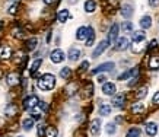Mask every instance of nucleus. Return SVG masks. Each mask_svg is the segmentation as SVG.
<instances>
[{
	"instance_id": "f257e3e1",
	"label": "nucleus",
	"mask_w": 159,
	"mask_h": 137,
	"mask_svg": "<svg viewBox=\"0 0 159 137\" xmlns=\"http://www.w3.org/2000/svg\"><path fill=\"white\" fill-rule=\"evenodd\" d=\"M55 86V77L51 73H45L38 80V88L43 91H51Z\"/></svg>"
},
{
	"instance_id": "f03ea898",
	"label": "nucleus",
	"mask_w": 159,
	"mask_h": 137,
	"mask_svg": "<svg viewBox=\"0 0 159 137\" xmlns=\"http://www.w3.org/2000/svg\"><path fill=\"white\" fill-rule=\"evenodd\" d=\"M50 60L53 61L54 64H59V63H61V61L64 60V53H63L60 48L54 50V51H51V54H50Z\"/></svg>"
},
{
	"instance_id": "7ed1b4c3",
	"label": "nucleus",
	"mask_w": 159,
	"mask_h": 137,
	"mask_svg": "<svg viewBox=\"0 0 159 137\" xmlns=\"http://www.w3.org/2000/svg\"><path fill=\"white\" fill-rule=\"evenodd\" d=\"M115 64L112 63V61H107V63H102V64H99L96 69H93L92 73L93 75H96V73H101V71H111L114 70Z\"/></svg>"
},
{
	"instance_id": "20e7f679",
	"label": "nucleus",
	"mask_w": 159,
	"mask_h": 137,
	"mask_svg": "<svg viewBox=\"0 0 159 137\" xmlns=\"http://www.w3.org/2000/svg\"><path fill=\"white\" fill-rule=\"evenodd\" d=\"M108 44H110V42H108L107 39H104V41H101V42H99V44L96 45V48L93 50V53H92V57H93V58H96V57H99V55L102 54V53H104L105 50H107Z\"/></svg>"
},
{
	"instance_id": "39448f33",
	"label": "nucleus",
	"mask_w": 159,
	"mask_h": 137,
	"mask_svg": "<svg viewBox=\"0 0 159 137\" xmlns=\"http://www.w3.org/2000/svg\"><path fill=\"white\" fill-rule=\"evenodd\" d=\"M38 98L35 96V95H31V96H28L25 101H23V108L25 110H32L34 107H37L38 105Z\"/></svg>"
},
{
	"instance_id": "423d86ee",
	"label": "nucleus",
	"mask_w": 159,
	"mask_h": 137,
	"mask_svg": "<svg viewBox=\"0 0 159 137\" xmlns=\"http://www.w3.org/2000/svg\"><path fill=\"white\" fill-rule=\"evenodd\" d=\"M128 45H130V41L127 37H123V38L117 39V44H115V50H118V51H124V50L128 48Z\"/></svg>"
},
{
	"instance_id": "0eeeda50",
	"label": "nucleus",
	"mask_w": 159,
	"mask_h": 137,
	"mask_svg": "<svg viewBox=\"0 0 159 137\" xmlns=\"http://www.w3.org/2000/svg\"><path fill=\"white\" fill-rule=\"evenodd\" d=\"M118 31H120V26L117 25V23H114L112 26H111V29H110V34H108V42H114L115 39L118 38Z\"/></svg>"
},
{
	"instance_id": "6e6552de",
	"label": "nucleus",
	"mask_w": 159,
	"mask_h": 137,
	"mask_svg": "<svg viewBox=\"0 0 159 137\" xmlns=\"http://www.w3.org/2000/svg\"><path fill=\"white\" fill-rule=\"evenodd\" d=\"M102 92H104V95L114 96V95H115V85H114V83H111V82L104 83V86H102Z\"/></svg>"
},
{
	"instance_id": "1a4fd4ad",
	"label": "nucleus",
	"mask_w": 159,
	"mask_h": 137,
	"mask_svg": "<svg viewBox=\"0 0 159 137\" xmlns=\"http://www.w3.org/2000/svg\"><path fill=\"white\" fill-rule=\"evenodd\" d=\"M145 131H146V134L150 137L156 136V133H158V126L155 124V123H148L146 126H145Z\"/></svg>"
},
{
	"instance_id": "9d476101",
	"label": "nucleus",
	"mask_w": 159,
	"mask_h": 137,
	"mask_svg": "<svg viewBox=\"0 0 159 137\" xmlns=\"http://www.w3.org/2000/svg\"><path fill=\"white\" fill-rule=\"evenodd\" d=\"M121 15H123V18H126V19L132 18L133 16V6L132 5H123V7H121Z\"/></svg>"
},
{
	"instance_id": "9b49d317",
	"label": "nucleus",
	"mask_w": 159,
	"mask_h": 137,
	"mask_svg": "<svg viewBox=\"0 0 159 137\" xmlns=\"http://www.w3.org/2000/svg\"><path fill=\"white\" fill-rule=\"evenodd\" d=\"M99 130H101V121H99V118H95L91 123V133L93 136H96V134H99Z\"/></svg>"
},
{
	"instance_id": "f8f14e48",
	"label": "nucleus",
	"mask_w": 159,
	"mask_h": 137,
	"mask_svg": "<svg viewBox=\"0 0 159 137\" xmlns=\"http://www.w3.org/2000/svg\"><path fill=\"white\" fill-rule=\"evenodd\" d=\"M124 101H126V96H124L123 93H120V95H114L112 104H114V107H117V108H121V107L124 105Z\"/></svg>"
},
{
	"instance_id": "ddd939ff",
	"label": "nucleus",
	"mask_w": 159,
	"mask_h": 137,
	"mask_svg": "<svg viewBox=\"0 0 159 137\" xmlns=\"http://www.w3.org/2000/svg\"><path fill=\"white\" fill-rule=\"evenodd\" d=\"M6 80H7V85L15 86V85L19 83V75H18V73H9L7 77H6Z\"/></svg>"
},
{
	"instance_id": "4468645a",
	"label": "nucleus",
	"mask_w": 159,
	"mask_h": 137,
	"mask_svg": "<svg viewBox=\"0 0 159 137\" xmlns=\"http://www.w3.org/2000/svg\"><path fill=\"white\" fill-rule=\"evenodd\" d=\"M70 18V13H69V10L67 9H61L60 12H59V15H57V21L60 23H64Z\"/></svg>"
},
{
	"instance_id": "2eb2a0df",
	"label": "nucleus",
	"mask_w": 159,
	"mask_h": 137,
	"mask_svg": "<svg viewBox=\"0 0 159 137\" xmlns=\"http://www.w3.org/2000/svg\"><path fill=\"white\" fill-rule=\"evenodd\" d=\"M137 71H139V70H137L136 67H134V69H130V70H127V71H124L123 75H120V76H118V80H127L128 77H133L134 75H137Z\"/></svg>"
},
{
	"instance_id": "dca6fc26",
	"label": "nucleus",
	"mask_w": 159,
	"mask_h": 137,
	"mask_svg": "<svg viewBox=\"0 0 159 137\" xmlns=\"http://www.w3.org/2000/svg\"><path fill=\"white\" fill-rule=\"evenodd\" d=\"M86 35H88V28L86 26H80L77 29L76 38L79 39V41H85V39H86Z\"/></svg>"
},
{
	"instance_id": "f3484780",
	"label": "nucleus",
	"mask_w": 159,
	"mask_h": 137,
	"mask_svg": "<svg viewBox=\"0 0 159 137\" xmlns=\"http://www.w3.org/2000/svg\"><path fill=\"white\" fill-rule=\"evenodd\" d=\"M95 9H96V3L93 0H86L85 2V12L86 13H93Z\"/></svg>"
},
{
	"instance_id": "a211bd4d",
	"label": "nucleus",
	"mask_w": 159,
	"mask_h": 137,
	"mask_svg": "<svg viewBox=\"0 0 159 137\" xmlns=\"http://www.w3.org/2000/svg\"><path fill=\"white\" fill-rule=\"evenodd\" d=\"M10 55H12L10 47H7V45H3V47H0V58H9Z\"/></svg>"
},
{
	"instance_id": "6ab92c4d",
	"label": "nucleus",
	"mask_w": 159,
	"mask_h": 137,
	"mask_svg": "<svg viewBox=\"0 0 159 137\" xmlns=\"http://www.w3.org/2000/svg\"><path fill=\"white\" fill-rule=\"evenodd\" d=\"M93 41H95V32H93V29L91 26L88 28V35H86V45L88 47H92Z\"/></svg>"
},
{
	"instance_id": "aec40b11",
	"label": "nucleus",
	"mask_w": 159,
	"mask_h": 137,
	"mask_svg": "<svg viewBox=\"0 0 159 137\" xmlns=\"http://www.w3.org/2000/svg\"><path fill=\"white\" fill-rule=\"evenodd\" d=\"M140 26L143 28V29H149V28L152 26V19H150V16H143L142 19H140Z\"/></svg>"
},
{
	"instance_id": "412c9836",
	"label": "nucleus",
	"mask_w": 159,
	"mask_h": 137,
	"mask_svg": "<svg viewBox=\"0 0 159 137\" xmlns=\"http://www.w3.org/2000/svg\"><path fill=\"white\" fill-rule=\"evenodd\" d=\"M145 39H146V34L143 31H134V34H133V41L134 42H140V41H145Z\"/></svg>"
},
{
	"instance_id": "4be33fe9",
	"label": "nucleus",
	"mask_w": 159,
	"mask_h": 137,
	"mask_svg": "<svg viewBox=\"0 0 159 137\" xmlns=\"http://www.w3.org/2000/svg\"><path fill=\"white\" fill-rule=\"evenodd\" d=\"M149 69H152V70L159 69V55L150 57V60H149Z\"/></svg>"
},
{
	"instance_id": "5701e85b",
	"label": "nucleus",
	"mask_w": 159,
	"mask_h": 137,
	"mask_svg": "<svg viewBox=\"0 0 159 137\" xmlns=\"http://www.w3.org/2000/svg\"><path fill=\"white\" fill-rule=\"evenodd\" d=\"M57 134H59V131H57L55 127H53V126L45 127V133H44L45 137H57Z\"/></svg>"
},
{
	"instance_id": "b1692460",
	"label": "nucleus",
	"mask_w": 159,
	"mask_h": 137,
	"mask_svg": "<svg viewBox=\"0 0 159 137\" xmlns=\"http://www.w3.org/2000/svg\"><path fill=\"white\" fill-rule=\"evenodd\" d=\"M99 114L102 115V117H107V115L111 114V105L108 104H102L99 107Z\"/></svg>"
},
{
	"instance_id": "393cba45",
	"label": "nucleus",
	"mask_w": 159,
	"mask_h": 137,
	"mask_svg": "<svg viewBox=\"0 0 159 137\" xmlns=\"http://www.w3.org/2000/svg\"><path fill=\"white\" fill-rule=\"evenodd\" d=\"M79 57H80V51H79L77 48H70L69 50V58H70L71 61H76Z\"/></svg>"
},
{
	"instance_id": "a878e982",
	"label": "nucleus",
	"mask_w": 159,
	"mask_h": 137,
	"mask_svg": "<svg viewBox=\"0 0 159 137\" xmlns=\"http://www.w3.org/2000/svg\"><path fill=\"white\" fill-rule=\"evenodd\" d=\"M121 29H123V34H130L133 31V23L126 21V22L121 23Z\"/></svg>"
},
{
	"instance_id": "bb28decb",
	"label": "nucleus",
	"mask_w": 159,
	"mask_h": 137,
	"mask_svg": "<svg viewBox=\"0 0 159 137\" xmlns=\"http://www.w3.org/2000/svg\"><path fill=\"white\" fill-rule=\"evenodd\" d=\"M22 127H23V130L29 131V130L34 127V120L32 118H25V120L22 121Z\"/></svg>"
},
{
	"instance_id": "cd10ccee",
	"label": "nucleus",
	"mask_w": 159,
	"mask_h": 137,
	"mask_svg": "<svg viewBox=\"0 0 159 137\" xmlns=\"http://www.w3.org/2000/svg\"><path fill=\"white\" fill-rule=\"evenodd\" d=\"M132 111L134 112V114H139V112H143L145 111V105L142 104V102H136V104H133L132 107Z\"/></svg>"
},
{
	"instance_id": "c85d7f7f",
	"label": "nucleus",
	"mask_w": 159,
	"mask_h": 137,
	"mask_svg": "<svg viewBox=\"0 0 159 137\" xmlns=\"http://www.w3.org/2000/svg\"><path fill=\"white\" fill-rule=\"evenodd\" d=\"M71 75V69L70 67H63L60 70V77L61 79H69Z\"/></svg>"
},
{
	"instance_id": "c756f323",
	"label": "nucleus",
	"mask_w": 159,
	"mask_h": 137,
	"mask_svg": "<svg viewBox=\"0 0 159 137\" xmlns=\"http://www.w3.org/2000/svg\"><path fill=\"white\" fill-rule=\"evenodd\" d=\"M37 44H38V39L37 38H31V39H28V42H26V47L29 51H32V50L37 48Z\"/></svg>"
},
{
	"instance_id": "7c9ffc66",
	"label": "nucleus",
	"mask_w": 159,
	"mask_h": 137,
	"mask_svg": "<svg viewBox=\"0 0 159 137\" xmlns=\"http://www.w3.org/2000/svg\"><path fill=\"white\" fill-rule=\"evenodd\" d=\"M105 131H107V134H115V131H117V127H115L114 123H108L107 124V127H105Z\"/></svg>"
},
{
	"instance_id": "2f4dec72",
	"label": "nucleus",
	"mask_w": 159,
	"mask_h": 137,
	"mask_svg": "<svg viewBox=\"0 0 159 137\" xmlns=\"http://www.w3.org/2000/svg\"><path fill=\"white\" fill-rule=\"evenodd\" d=\"M148 95V86H142V88L137 91V93H136V96L139 99H142V98H145Z\"/></svg>"
},
{
	"instance_id": "473e14b6",
	"label": "nucleus",
	"mask_w": 159,
	"mask_h": 137,
	"mask_svg": "<svg viewBox=\"0 0 159 137\" xmlns=\"http://www.w3.org/2000/svg\"><path fill=\"white\" fill-rule=\"evenodd\" d=\"M16 114V107L15 105H7L6 107V115H9V117H12V115Z\"/></svg>"
},
{
	"instance_id": "72a5a7b5",
	"label": "nucleus",
	"mask_w": 159,
	"mask_h": 137,
	"mask_svg": "<svg viewBox=\"0 0 159 137\" xmlns=\"http://www.w3.org/2000/svg\"><path fill=\"white\" fill-rule=\"evenodd\" d=\"M41 63H43V60H41V58H38V60H35L32 63V66H31V73H32V75H35V71L38 70V67L41 66Z\"/></svg>"
},
{
	"instance_id": "f704fd0d",
	"label": "nucleus",
	"mask_w": 159,
	"mask_h": 137,
	"mask_svg": "<svg viewBox=\"0 0 159 137\" xmlns=\"http://www.w3.org/2000/svg\"><path fill=\"white\" fill-rule=\"evenodd\" d=\"M139 136H140V130L139 128H130L126 137H139Z\"/></svg>"
},
{
	"instance_id": "c9c22d12",
	"label": "nucleus",
	"mask_w": 159,
	"mask_h": 137,
	"mask_svg": "<svg viewBox=\"0 0 159 137\" xmlns=\"http://www.w3.org/2000/svg\"><path fill=\"white\" fill-rule=\"evenodd\" d=\"M13 37H16V38H22L23 34L21 29H13Z\"/></svg>"
},
{
	"instance_id": "e433bc0d",
	"label": "nucleus",
	"mask_w": 159,
	"mask_h": 137,
	"mask_svg": "<svg viewBox=\"0 0 159 137\" xmlns=\"http://www.w3.org/2000/svg\"><path fill=\"white\" fill-rule=\"evenodd\" d=\"M16 10H18V5H12L10 7H9V13H10V15H15V13H16Z\"/></svg>"
},
{
	"instance_id": "4c0bfd02",
	"label": "nucleus",
	"mask_w": 159,
	"mask_h": 137,
	"mask_svg": "<svg viewBox=\"0 0 159 137\" xmlns=\"http://www.w3.org/2000/svg\"><path fill=\"white\" fill-rule=\"evenodd\" d=\"M44 133H45V127L44 126H38V136L43 137L44 136Z\"/></svg>"
},
{
	"instance_id": "58836bf2",
	"label": "nucleus",
	"mask_w": 159,
	"mask_h": 137,
	"mask_svg": "<svg viewBox=\"0 0 159 137\" xmlns=\"http://www.w3.org/2000/svg\"><path fill=\"white\" fill-rule=\"evenodd\" d=\"M152 102L153 104H156V105H159V92H156L153 95V99H152Z\"/></svg>"
},
{
	"instance_id": "ea45409f",
	"label": "nucleus",
	"mask_w": 159,
	"mask_h": 137,
	"mask_svg": "<svg viewBox=\"0 0 159 137\" xmlns=\"http://www.w3.org/2000/svg\"><path fill=\"white\" fill-rule=\"evenodd\" d=\"M88 67H89V63L88 61H83L82 64H80V70H86Z\"/></svg>"
},
{
	"instance_id": "a19ab883",
	"label": "nucleus",
	"mask_w": 159,
	"mask_h": 137,
	"mask_svg": "<svg viewBox=\"0 0 159 137\" xmlns=\"http://www.w3.org/2000/svg\"><path fill=\"white\" fill-rule=\"evenodd\" d=\"M149 5L156 7V6H159V0H149Z\"/></svg>"
},
{
	"instance_id": "79ce46f5",
	"label": "nucleus",
	"mask_w": 159,
	"mask_h": 137,
	"mask_svg": "<svg viewBox=\"0 0 159 137\" xmlns=\"http://www.w3.org/2000/svg\"><path fill=\"white\" fill-rule=\"evenodd\" d=\"M136 82H137V77H133L132 80H130V82H128V86H130V88H132L133 85H136Z\"/></svg>"
},
{
	"instance_id": "37998d69",
	"label": "nucleus",
	"mask_w": 159,
	"mask_h": 137,
	"mask_svg": "<svg viewBox=\"0 0 159 137\" xmlns=\"http://www.w3.org/2000/svg\"><path fill=\"white\" fill-rule=\"evenodd\" d=\"M156 42H158V41H156V39H153V41H152V42H150V45H149V50L155 48V47H156Z\"/></svg>"
},
{
	"instance_id": "c03bdc74",
	"label": "nucleus",
	"mask_w": 159,
	"mask_h": 137,
	"mask_svg": "<svg viewBox=\"0 0 159 137\" xmlns=\"http://www.w3.org/2000/svg\"><path fill=\"white\" fill-rule=\"evenodd\" d=\"M105 80H107V79H105V76H102V75H101V76H98V82L99 83H105Z\"/></svg>"
},
{
	"instance_id": "a18cd8bd",
	"label": "nucleus",
	"mask_w": 159,
	"mask_h": 137,
	"mask_svg": "<svg viewBox=\"0 0 159 137\" xmlns=\"http://www.w3.org/2000/svg\"><path fill=\"white\" fill-rule=\"evenodd\" d=\"M45 5H51V3H54V0H44Z\"/></svg>"
},
{
	"instance_id": "49530a36",
	"label": "nucleus",
	"mask_w": 159,
	"mask_h": 137,
	"mask_svg": "<svg viewBox=\"0 0 159 137\" xmlns=\"http://www.w3.org/2000/svg\"><path fill=\"white\" fill-rule=\"evenodd\" d=\"M69 3H70V5H75V3H77V0H69Z\"/></svg>"
},
{
	"instance_id": "de8ad7c7",
	"label": "nucleus",
	"mask_w": 159,
	"mask_h": 137,
	"mask_svg": "<svg viewBox=\"0 0 159 137\" xmlns=\"http://www.w3.org/2000/svg\"><path fill=\"white\" fill-rule=\"evenodd\" d=\"M19 137H22V136H19Z\"/></svg>"
}]
</instances>
